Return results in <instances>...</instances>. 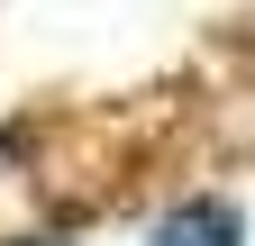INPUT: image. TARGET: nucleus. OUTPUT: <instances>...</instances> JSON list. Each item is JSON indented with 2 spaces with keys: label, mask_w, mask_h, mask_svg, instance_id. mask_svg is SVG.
<instances>
[{
  "label": "nucleus",
  "mask_w": 255,
  "mask_h": 246,
  "mask_svg": "<svg viewBox=\"0 0 255 246\" xmlns=\"http://www.w3.org/2000/svg\"><path fill=\"white\" fill-rule=\"evenodd\" d=\"M155 246H246V219H237V201H182L164 228H155Z\"/></svg>",
  "instance_id": "1"
},
{
  "label": "nucleus",
  "mask_w": 255,
  "mask_h": 246,
  "mask_svg": "<svg viewBox=\"0 0 255 246\" xmlns=\"http://www.w3.org/2000/svg\"><path fill=\"white\" fill-rule=\"evenodd\" d=\"M9 246H64V237H9Z\"/></svg>",
  "instance_id": "2"
}]
</instances>
